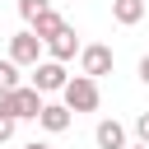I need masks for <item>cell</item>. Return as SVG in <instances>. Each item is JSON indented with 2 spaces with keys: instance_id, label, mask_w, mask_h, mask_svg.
I'll use <instances>...</instances> for the list:
<instances>
[{
  "instance_id": "obj_8",
  "label": "cell",
  "mask_w": 149,
  "mask_h": 149,
  "mask_svg": "<svg viewBox=\"0 0 149 149\" xmlns=\"http://www.w3.org/2000/svg\"><path fill=\"white\" fill-rule=\"evenodd\" d=\"M61 28H65V19H61V14H56V9H47V14H42V19H33V23H28V33H33V37H37V42H42V47H47V42H51V37H56V33H61Z\"/></svg>"
},
{
  "instance_id": "obj_2",
  "label": "cell",
  "mask_w": 149,
  "mask_h": 149,
  "mask_svg": "<svg viewBox=\"0 0 149 149\" xmlns=\"http://www.w3.org/2000/svg\"><path fill=\"white\" fill-rule=\"evenodd\" d=\"M98 102H102V93H98V79H88V74H74V79L65 84V107H70V112H98Z\"/></svg>"
},
{
  "instance_id": "obj_3",
  "label": "cell",
  "mask_w": 149,
  "mask_h": 149,
  "mask_svg": "<svg viewBox=\"0 0 149 149\" xmlns=\"http://www.w3.org/2000/svg\"><path fill=\"white\" fill-rule=\"evenodd\" d=\"M65 84H70V74H65L61 61H37L33 65V88L37 93H56V88L65 93Z\"/></svg>"
},
{
  "instance_id": "obj_6",
  "label": "cell",
  "mask_w": 149,
  "mask_h": 149,
  "mask_svg": "<svg viewBox=\"0 0 149 149\" xmlns=\"http://www.w3.org/2000/svg\"><path fill=\"white\" fill-rule=\"evenodd\" d=\"M47 51H51V61H61V65H65V61H70V56H79L84 47H79L74 28H61V33H56V37L47 42Z\"/></svg>"
},
{
  "instance_id": "obj_15",
  "label": "cell",
  "mask_w": 149,
  "mask_h": 149,
  "mask_svg": "<svg viewBox=\"0 0 149 149\" xmlns=\"http://www.w3.org/2000/svg\"><path fill=\"white\" fill-rule=\"evenodd\" d=\"M140 79L149 84V56H140Z\"/></svg>"
},
{
  "instance_id": "obj_1",
  "label": "cell",
  "mask_w": 149,
  "mask_h": 149,
  "mask_svg": "<svg viewBox=\"0 0 149 149\" xmlns=\"http://www.w3.org/2000/svg\"><path fill=\"white\" fill-rule=\"evenodd\" d=\"M42 93L33 88V84H23V88H14V93H0V116H14V121H37L42 116Z\"/></svg>"
},
{
  "instance_id": "obj_14",
  "label": "cell",
  "mask_w": 149,
  "mask_h": 149,
  "mask_svg": "<svg viewBox=\"0 0 149 149\" xmlns=\"http://www.w3.org/2000/svg\"><path fill=\"white\" fill-rule=\"evenodd\" d=\"M9 135H14V116H0V144H5Z\"/></svg>"
},
{
  "instance_id": "obj_12",
  "label": "cell",
  "mask_w": 149,
  "mask_h": 149,
  "mask_svg": "<svg viewBox=\"0 0 149 149\" xmlns=\"http://www.w3.org/2000/svg\"><path fill=\"white\" fill-rule=\"evenodd\" d=\"M47 9H51V5H47V0H19V14H23V19H28V23H33V19H42V14H47Z\"/></svg>"
},
{
  "instance_id": "obj_9",
  "label": "cell",
  "mask_w": 149,
  "mask_h": 149,
  "mask_svg": "<svg viewBox=\"0 0 149 149\" xmlns=\"http://www.w3.org/2000/svg\"><path fill=\"white\" fill-rule=\"evenodd\" d=\"M37 121H42V130H51V135H61V130H70V107H65V102H47Z\"/></svg>"
},
{
  "instance_id": "obj_7",
  "label": "cell",
  "mask_w": 149,
  "mask_h": 149,
  "mask_svg": "<svg viewBox=\"0 0 149 149\" xmlns=\"http://www.w3.org/2000/svg\"><path fill=\"white\" fill-rule=\"evenodd\" d=\"M93 140H98V149H130V144H126V126H121V121H98Z\"/></svg>"
},
{
  "instance_id": "obj_13",
  "label": "cell",
  "mask_w": 149,
  "mask_h": 149,
  "mask_svg": "<svg viewBox=\"0 0 149 149\" xmlns=\"http://www.w3.org/2000/svg\"><path fill=\"white\" fill-rule=\"evenodd\" d=\"M135 135H140V144H149V112L135 116Z\"/></svg>"
},
{
  "instance_id": "obj_11",
  "label": "cell",
  "mask_w": 149,
  "mask_h": 149,
  "mask_svg": "<svg viewBox=\"0 0 149 149\" xmlns=\"http://www.w3.org/2000/svg\"><path fill=\"white\" fill-rule=\"evenodd\" d=\"M14 88H23L19 65H14V61H0V93H14Z\"/></svg>"
},
{
  "instance_id": "obj_5",
  "label": "cell",
  "mask_w": 149,
  "mask_h": 149,
  "mask_svg": "<svg viewBox=\"0 0 149 149\" xmlns=\"http://www.w3.org/2000/svg\"><path fill=\"white\" fill-rule=\"evenodd\" d=\"M37 56H42V42H37V37H33V33H28V28H23V33H14V37H9V61H14V65H19V70H23V65H28V70H33V65H37Z\"/></svg>"
},
{
  "instance_id": "obj_17",
  "label": "cell",
  "mask_w": 149,
  "mask_h": 149,
  "mask_svg": "<svg viewBox=\"0 0 149 149\" xmlns=\"http://www.w3.org/2000/svg\"><path fill=\"white\" fill-rule=\"evenodd\" d=\"M130 149H149V144H130Z\"/></svg>"
},
{
  "instance_id": "obj_16",
  "label": "cell",
  "mask_w": 149,
  "mask_h": 149,
  "mask_svg": "<svg viewBox=\"0 0 149 149\" xmlns=\"http://www.w3.org/2000/svg\"><path fill=\"white\" fill-rule=\"evenodd\" d=\"M23 149H51V144H42V140H33V144H23Z\"/></svg>"
},
{
  "instance_id": "obj_10",
  "label": "cell",
  "mask_w": 149,
  "mask_h": 149,
  "mask_svg": "<svg viewBox=\"0 0 149 149\" xmlns=\"http://www.w3.org/2000/svg\"><path fill=\"white\" fill-rule=\"evenodd\" d=\"M112 19H116L121 28L140 23V19H144V0H112Z\"/></svg>"
},
{
  "instance_id": "obj_4",
  "label": "cell",
  "mask_w": 149,
  "mask_h": 149,
  "mask_svg": "<svg viewBox=\"0 0 149 149\" xmlns=\"http://www.w3.org/2000/svg\"><path fill=\"white\" fill-rule=\"evenodd\" d=\"M79 74H88V79L112 74V47H102V42L84 47V51H79Z\"/></svg>"
}]
</instances>
